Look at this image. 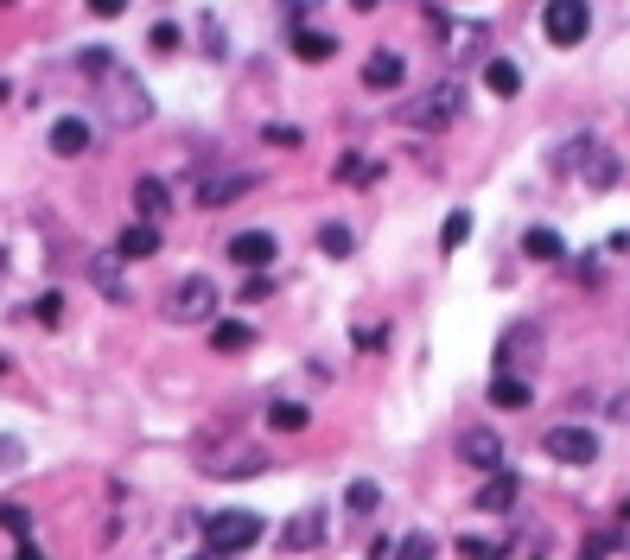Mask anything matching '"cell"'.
I'll use <instances>...</instances> for the list:
<instances>
[{
    "label": "cell",
    "mask_w": 630,
    "mask_h": 560,
    "mask_svg": "<svg viewBox=\"0 0 630 560\" xmlns=\"http://www.w3.org/2000/svg\"><path fill=\"white\" fill-rule=\"evenodd\" d=\"M102 83V115L115 121V128H140V121L153 115V96H147V83L134 77V70H109V77H96Z\"/></svg>",
    "instance_id": "1"
},
{
    "label": "cell",
    "mask_w": 630,
    "mask_h": 560,
    "mask_svg": "<svg viewBox=\"0 0 630 560\" xmlns=\"http://www.w3.org/2000/svg\"><path fill=\"white\" fill-rule=\"evenodd\" d=\"M255 541H261V516L255 510H217V516H204V548L210 554L236 560V554H249Z\"/></svg>",
    "instance_id": "2"
},
{
    "label": "cell",
    "mask_w": 630,
    "mask_h": 560,
    "mask_svg": "<svg viewBox=\"0 0 630 560\" xmlns=\"http://www.w3.org/2000/svg\"><path fill=\"white\" fill-rule=\"evenodd\" d=\"M166 319L172 325H217V280L210 274H185L166 300Z\"/></svg>",
    "instance_id": "3"
},
{
    "label": "cell",
    "mask_w": 630,
    "mask_h": 560,
    "mask_svg": "<svg viewBox=\"0 0 630 560\" xmlns=\"http://www.w3.org/2000/svg\"><path fill=\"white\" fill-rule=\"evenodd\" d=\"M541 32H548V45L573 51L592 32V0H541Z\"/></svg>",
    "instance_id": "4"
},
{
    "label": "cell",
    "mask_w": 630,
    "mask_h": 560,
    "mask_svg": "<svg viewBox=\"0 0 630 560\" xmlns=\"http://www.w3.org/2000/svg\"><path fill=\"white\" fill-rule=\"evenodd\" d=\"M459 102H465V90H459V83H452V77H446V83H433V90H427V96H414V102H401V109H395V115H401V121H408V128H446V121H452V115H459Z\"/></svg>",
    "instance_id": "5"
},
{
    "label": "cell",
    "mask_w": 630,
    "mask_h": 560,
    "mask_svg": "<svg viewBox=\"0 0 630 560\" xmlns=\"http://www.w3.org/2000/svg\"><path fill=\"white\" fill-rule=\"evenodd\" d=\"M261 179H255V172H198V179H191V204H198V210H223V204H236V198H249V191H255Z\"/></svg>",
    "instance_id": "6"
},
{
    "label": "cell",
    "mask_w": 630,
    "mask_h": 560,
    "mask_svg": "<svg viewBox=\"0 0 630 560\" xmlns=\"http://www.w3.org/2000/svg\"><path fill=\"white\" fill-rule=\"evenodd\" d=\"M541 452H548L554 465H592V459H599V433H592V427H573V420H567V427H548V433H541Z\"/></svg>",
    "instance_id": "7"
},
{
    "label": "cell",
    "mask_w": 630,
    "mask_h": 560,
    "mask_svg": "<svg viewBox=\"0 0 630 560\" xmlns=\"http://www.w3.org/2000/svg\"><path fill=\"white\" fill-rule=\"evenodd\" d=\"M325 541V510H300L293 522H280V554H312Z\"/></svg>",
    "instance_id": "8"
},
{
    "label": "cell",
    "mask_w": 630,
    "mask_h": 560,
    "mask_svg": "<svg viewBox=\"0 0 630 560\" xmlns=\"http://www.w3.org/2000/svg\"><path fill=\"white\" fill-rule=\"evenodd\" d=\"M529 350H541V325H529V319H522V325H510V331L497 338V357H490V363H497V376H510L516 363L529 357Z\"/></svg>",
    "instance_id": "9"
},
{
    "label": "cell",
    "mask_w": 630,
    "mask_h": 560,
    "mask_svg": "<svg viewBox=\"0 0 630 560\" xmlns=\"http://www.w3.org/2000/svg\"><path fill=\"white\" fill-rule=\"evenodd\" d=\"M223 255H230L236 268H268V261L280 255V242H274L268 230H236V236H230V249H223Z\"/></svg>",
    "instance_id": "10"
},
{
    "label": "cell",
    "mask_w": 630,
    "mask_h": 560,
    "mask_svg": "<svg viewBox=\"0 0 630 560\" xmlns=\"http://www.w3.org/2000/svg\"><path fill=\"white\" fill-rule=\"evenodd\" d=\"M459 459L478 465V471H503V440L490 427H465L459 433Z\"/></svg>",
    "instance_id": "11"
},
{
    "label": "cell",
    "mask_w": 630,
    "mask_h": 560,
    "mask_svg": "<svg viewBox=\"0 0 630 560\" xmlns=\"http://www.w3.org/2000/svg\"><path fill=\"white\" fill-rule=\"evenodd\" d=\"M90 147H96V128L83 115L51 121V153H58V160H77V153H90Z\"/></svg>",
    "instance_id": "12"
},
{
    "label": "cell",
    "mask_w": 630,
    "mask_h": 560,
    "mask_svg": "<svg viewBox=\"0 0 630 560\" xmlns=\"http://www.w3.org/2000/svg\"><path fill=\"white\" fill-rule=\"evenodd\" d=\"M401 77H408V64H401V51H370L363 58V90H401Z\"/></svg>",
    "instance_id": "13"
},
{
    "label": "cell",
    "mask_w": 630,
    "mask_h": 560,
    "mask_svg": "<svg viewBox=\"0 0 630 560\" xmlns=\"http://www.w3.org/2000/svg\"><path fill=\"white\" fill-rule=\"evenodd\" d=\"M172 210V191H166V179H134V223H160Z\"/></svg>",
    "instance_id": "14"
},
{
    "label": "cell",
    "mask_w": 630,
    "mask_h": 560,
    "mask_svg": "<svg viewBox=\"0 0 630 560\" xmlns=\"http://www.w3.org/2000/svg\"><path fill=\"white\" fill-rule=\"evenodd\" d=\"M90 280H96V293L102 300H115V306H128V280H121V255H90Z\"/></svg>",
    "instance_id": "15"
},
{
    "label": "cell",
    "mask_w": 630,
    "mask_h": 560,
    "mask_svg": "<svg viewBox=\"0 0 630 560\" xmlns=\"http://www.w3.org/2000/svg\"><path fill=\"white\" fill-rule=\"evenodd\" d=\"M115 255H121V261H147V255H160V230H153V223H128V230L115 236Z\"/></svg>",
    "instance_id": "16"
},
{
    "label": "cell",
    "mask_w": 630,
    "mask_h": 560,
    "mask_svg": "<svg viewBox=\"0 0 630 560\" xmlns=\"http://www.w3.org/2000/svg\"><path fill=\"white\" fill-rule=\"evenodd\" d=\"M249 344H255L249 319H217L210 325V350H217V357H236V350H249Z\"/></svg>",
    "instance_id": "17"
},
{
    "label": "cell",
    "mask_w": 630,
    "mask_h": 560,
    "mask_svg": "<svg viewBox=\"0 0 630 560\" xmlns=\"http://www.w3.org/2000/svg\"><path fill=\"white\" fill-rule=\"evenodd\" d=\"M510 503H516V478L510 471H490V484L478 490V510L484 516H510Z\"/></svg>",
    "instance_id": "18"
},
{
    "label": "cell",
    "mask_w": 630,
    "mask_h": 560,
    "mask_svg": "<svg viewBox=\"0 0 630 560\" xmlns=\"http://www.w3.org/2000/svg\"><path fill=\"white\" fill-rule=\"evenodd\" d=\"M204 471L210 478H255V471H268V459L261 452H230V459H210Z\"/></svg>",
    "instance_id": "19"
},
{
    "label": "cell",
    "mask_w": 630,
    "mask_h": 560,
    "mask_svg": "<svg viewBox=\"0 0 630 560\" xmlns=\"http://www.w3.org/2000/svg\"><path fill=\"white\" fill-rule=\"evenodd\" d=\"M490 408H529V382L522 376H490Z\"/></svg>",
    "instance_id": "20"
},
{
    "label": "cell",
    "mask_w": 630,
    "mask_h": 560,
    "mask_svg": "<svg viewBox=\"0 0 630 560\" xmlns=\"http://www.w3.org/2000/svg\"><path fill=\"white\" fill-rule=\"evenodd\" d=\"M484 83H490V96H516V90H522V70H516L510 58H490V64H484Z\"/></svg>",
    "instance_id": "21"
},
{
    "label": "cell",
    "mask_w": 630,
    "mask_h": 560,
    "mask_svg": "<svg viewBox=\"0 0 630 560\" xmlns=\"http://www.w3.org/2000/svg\"><path fill=\"white\" fill-rule=\"evenodd\" d=\"M331 51H338V45H331L325 32H312V26H300V32H293V58H306V64H325Z\"/></svg>",
    "instance_id": "22"
},
{
    "label": "cell",
    "mask_w": 630,
    "mask_h": 560,
    "mask_svg": "<svg viewBox=\"0 0 630 560\" xmlns=\"http://www.w3.org/2000/svg\"><path fill=\"white\" fill-rule=\"evenodd\" d=\"M395 560H440V535H427V529L401 535L395 541Z\"/></svg>",
    "instance_id": "23"
},
{
    "label": "cell",
    "mask_w": 630,
    "mask_h": 560,
    "mask_svg": "<svg viewBox=\"0 0 630 560\" xmlns=\"http://www.w3.org/2000/svg\"><path fill=\"white\" fill-rule=\"evenodd\" d=\"M522 255H535V261H567V242H560L554 230H529V236H522Z\"/></svg>",
    "instance_id": "24"
},
{
    "label": "cell",
    "mask_w": 630,
    "mask_h": 560,
    "mask_svg": "<svg viewBox=\"0 0 630 560\" xmlns=\"http://www.w3.org/2000/svg\"><path fill=\"white\" fill-rule=\"evenodd\" d=\"M306 401H274V408H268V427H280V433H300L306 427Z\"/></svg>",
    "instance_id": "25"
},
{
    "label": "cell",
    "mask_w": 630,
    "mask_h": 560,
    "mask_svg": "<svg viewBox=\"0 0 630 560\" xmlns=\"http://www.w3.org/2000/svg\"><path fill=\"white\" fill-rule=\"evenodd\" d=\"M350 249H357V236H350V230H344V223H325V230H319V255H331V261H344Z\"/></svg>",
    "instance_id": "26"
},
{
    "label": "cell",
    "mask_w": 630,
    "mask_h": 560,
    "mask_svg": "<svg viewBox=\"0 0 630 560\" xmlns=\"http://www.w3.org/2000/svg\"><path fill=\"white\" fill-rule=\"evenodd\" d=\"M376 503H382V490H376L370 478H357V484H350V490H344V510H357V516H370V510H376Z\"/></svg>",
    "instance_id": "27"
},
{
    "label": "cell",
    "mask_w": 630,
    "mask_h": 560,
    "mask_svg": "<svg viewBox=\"0 0 630 560\" xmlns=\"http://www.w3.org/2000/svg\"><path fill=\"white\" fill-rule=\"evenodd\" d=\"M452 548H459V560H503V548H497V541H484V535H459Z\"/></svg>",
    "instance_id": "28"
},
{
    "label": "cell",
    "mask_w": 630,
    "mask_h": 560,
    "mask_svg": "<svg viewBox=\"0 0 630 560\" xmlns=\"http://www.w3.org/2000/svg\"><path fill=\"white\" fill-rule=\"evenodd\" d=\"M77 64H83V70H90V77H109V70H115V58H109V45H83V51H77Z\"/></svg>",
    "instance_id": "29"
},
{
    "label": "cell",
    "mask_w": 630,
    "mask_h": 560,
    "mask_svg": "<svg viewBox=\"0 0 630 560\" xmlns=\"http://www.w3.org/2000/svg\"><path fill=\"white\" fill-rule=\"evenodd\" d=\"M465 236H471V210H452L446 230H440V242H446V249H465Z\"/></svg>",
    "instance_id": "30"
},
{
    "label": "cell",
    "mask_w": 630,
    "mask_h": 560,
    "mask_svg": "<svg viewBox=\"0 0 630 560\" xmlns=\"http://www.w3.org/2000/svg\"><path fill=\"white\" fill-rule=\"evenodd\" d=\"M376 160H357V153H350V160H338V179H350V185H363V179H376Z\"/></svg>",
    "instance_id": "31"
},
{
    "label": "cell",
    "mask_w": 630,
    "mask_h": 560,
    "mask_svg": "<svg viewBox=\"0 0 630 560\" xmlns=\"http://www.w3.org/2000/svg\"><path fill=\"white\" fill-rule=\"evenodd\" d=\"M261 140H268V147H300V128H287V121H268V128H261Z\"/></svg>",
    "instance_id": "32"
},
{
    "label": "cell",
    "mask_w": 630,
    "mask_h": 560,
    "mask_svg": "<svg viewBox=\"0 0 630 560\" xmlns=\"http://www.w3.org/2000/svg\"><path fill=\"white\" fill-rule=\"evenodd\" d=\"M0 529H13V535H32V516L20 510V503H0Z\"/></svg>",
    "instance_id": "33"
},
{
    "label": "cell",
    "mask_w": 630,
    "mask_h": 560,
    "mask_svg": "<svg viewBox=\"0 0 630 560\" xmlns=\"http://www.w3.org/2000/svg\"><path fill=\"white\" fill-rule=\"evenodd\" d=\"M20 465H26V446L13 433H0V471H20Z\"/></svg>",
    "instance_id": "34"
},
{
    "label": "cell",
    "mask_w": 630,
    "mask_h": 560,
    "mask_svg": "<svg viewBox=\"0 0 630 560\" xmlns=\"http://www.w3.org/2000/svg\"><path fill=\"white\" fill-rule=\"evenodd\" d=\"M153 51H179V26H172V20L153 26Z\"/></svg>",
    "instance_id": "35"
},
{
    "label": "cell",
    "mask_w": 630,
    "mask_h": 560,
    "mask_svg": "<svg viewBox=\"0 0 630 560\" xmlns=\"http://www.w3.org/2000/svg\"><path fill=\"white\" fill-rule=\"evenodd\" d=\"M39 319H45V325L64 319V300H58V293H45V300H39Z\"/></svg>",
    "instance_id": "36"
},
{
    "label": "cell",
    "mask_w": 630,
    "mask_h": 560,
    "mask_svg": "<svg viewBox=\"0 0 630 560\" xmlns=\"http://www.w3.org/2000/svg\"><path fill=\"white\" fill-rule=\"evenodd\" d=\"M605 554H611V535H592V541H586V554H580V560H605Z\"/></svg>",
    "instance_id": "37"
},
{
    "label": "cell",
    "mask_w": 630,
    "mask_h": 560,
    "mask_svg": "<svg viewBox=\"0 0 630 560\" xmlns=\"http://www.w3.org/2000/svg\"><path fill=\"white\" fill-rule=\"evenodd\" d=\"M121 7H128V0H90V13H96V20H115Z\"/></svg>",
    "instance_id": "38"
},
{
    "label": "cell",
    "mask_w": 630,
    "mask_h": 560,
    "mask_svg": "<svg viewBox=\"0 0 630 560\" xmlns=\"http://www.w3.org/2000/svg\"><path fill=\"white\" fill-rule=\"evenodd\" d=\"M611 420H630V389H624L618 401H611Z\"/></svg>",
    "instance_id": "39"
},
{
    "label": "cell",
    "mask_w": 630,
    "mask_h": 560,
    "mask_svg": "<svg viewBox=\"0 0 630 560\" xmlns=\"http://www.w3.org/2000/svg\"><path fill=\"white\" fill-rule=\"evenodd\" d=\"M280 7H287V13H306V7H319V0H280Z\"/></svg>",
    "instance_id": "40"
},
{
    "label": "cell",
    "mask_w": 630,
    "mask_h": 560,
    "mask_svg": "<svg viewBox=\"0 0 630 560\" xmlns=\"http://www.w3.org/2000/svg\"><path fill=\"white\" fill-rule=\"evenodd\" d=\"M350 7H357V13H376V7H382V0H350Z\"/></svg>",
    "instance_id": "41"
},
{
    "label": "cell",
    "mask_w": 630,
    "mask_h": 560,
    "mask_svg": "<svg viewBox=\"0 0 630 560\" xmlns=\"http://www.w3.org/2000/svg\"><path fill=\"white\" fill-rule=\"evenodd\" d=\"M13 560H45V554H39V548H20V554H13Z\"/></svg>",
    "instance_id": "42"
},
{
    "label": "cell",
    "mask_w": 630,
    "mask_h": 560,
    "mask_svg": "<svg viewBox=\"0 0 630 560\" xmlns=\"http://www.w3.org/2000/svg\"><path fill=\"white\" fill-rule=\"evenodd\" d=\"M185 560H223V554H210V548H198V554H185Z\"/></svg>",
    "instance_id": "43"
},
{
    "label": "cell",
    "mask_w": 630,
    "mask_h": 560,
    "mask_svg": "<svg viewBox=\"0 0 630 560\" xmlns=\"http://www.w3.org/2000/svg\"><path fill=\"white\" fill-rule=\"evenodd\" d=\"M618 249H630V236H618Z\"/></svg>",
    "instance_id": "44"
},
{
    "label": "cell",
    "mask_w": 630,
    "mask_h": 560,
    "mask_svg": "<svg viewBox=\"0 0 630 560\" xmlns=\"http://www.w3.org/2000/svg\"><path fill=\"white\" fill-rule=\"evenodd\" d=\"M624 516H630V497H624Z\"/></svg>",
    "instance_id": "45"
}]
</instances>
